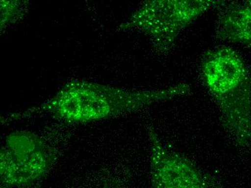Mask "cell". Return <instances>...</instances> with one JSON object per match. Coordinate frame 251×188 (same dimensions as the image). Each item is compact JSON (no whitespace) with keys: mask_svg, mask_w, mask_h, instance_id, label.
<instances>
[{"mask_svg":"<svg viewBox=\"0 0 251 188\" xmlns=\"http://www.w3.org/2000/svg\"><path fill=\"white\" fill-rule=\"evenodd\" d=\"M191 85L180 82L161 89H126L86 80L66 82L37 106L1 117V125L48 117L67 123H89L114 118L186 96Z\"/></svg>","mask_w":251,"mask_h":188,"instance_id":"6da1fadb","label":"cell"},{"mask_svg":"<svg viewBox=\"0 0 251 188\" xmlns=\"http://www.w3.org/2000/svg\"><path fill=\"white\" fill-rule=\"evenodd\" d=\"M201 75L228 134L239 146L250 145L251 79L243 58L225 46L208 50L202 58Z\"/></svg>","mask_w":251,"mask_h":188,"instance_id":"7a4b0ae2","label":"cell"},{"mask_svg":"<svg viewBox=\"0 0 251 188\" xmlns=\"http://www.w3.org/2000/svg\"><path fill=\"white\" fill-rule=\"evenodd\" d=\"M226 2V0H144L118 28L144 33L156 53L167 55L174 50L184 29L203 14Z\"/></svg>","mask_w":251,"mask_h":188,"instance_id":"3957f363","label":"cell"},{"mask_svg":"<svg viewBox=\"0 0 251 188\" xmlns=\"http://www.w3.org/2000/svg\"><path fill=\"white\" fill-rule=\"evenodd\" d=\"M56 160L54 148L38 134L29 131L12 133L0 151L1 186H33L49 175Z\"/></svg>","mask_w":251,"mask_h":188,"instance_id":"277c9868","label":"cell"},{"mask_svg":"<svg viewBox=\"0 0 251 188\" xmlns=\"http://www.w3.org/2000/svg\"><path fill=\"white\" fill-rule=\"evenodd\" d=\"M151 148V180L159 188L214 187V182L186 157L168 149L155 130H148Z\"/></svg>","mask_w":251,"mask_h":188,"instance_id":"5b68a950","label":"cell"},{"mask_svg":"<svg viewBox=\"0 0 251 188\" xmlns=\"http://www.w3.org/2000/svg\"><path fill=\"white\" fill-rule=\"evenodd\" d=\"M216 23L220 40L251 47V0H238L222 6Z\"/></svg>","mask_w":251,"mask_h":188,"instance_id":"8992f818","label":"cell"},{"mask_svg":"<svg viewBox=\"0 0 251 188\" xmlns=\"http://www.w3.org/2000/svg\"><path fill=\"white\" fill-rule=\"evenodd\" d=\"M32 0H0L1 33L21 22L28 13Z\"/></svg>","mask_w":251,"mask_h":188,"instance_id":"52a82bcc","label":"cell"}]
</instances>
